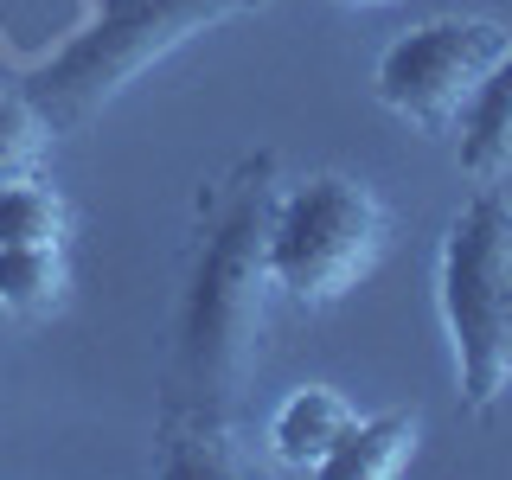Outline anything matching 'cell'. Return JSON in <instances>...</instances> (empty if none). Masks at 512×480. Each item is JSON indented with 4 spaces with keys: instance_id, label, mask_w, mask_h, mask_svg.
Listing matches in <instances>:
<instances>
[{
    "instance_id": "obj_6",
    "label": "cell",
    "mask_w": 512,
    "mask_h": 480,
    "mask_svg": "<svg viewBox=\"0 0 512 480\" xmlns=\"http://www.w3.org/2000/svg\"><path fill=\"white\" fill-rule=\"evenodd\" d=\"M352 416H359V410H352L333 384H295V391L269 410L263 448H269V461H276V468L314 474L320 461H327V448L352 429Z\"/></svg>"
},
{
    "instance_id": "obj_1",
    "label": "cell",
    "mask_w": 512,
    "mask_h": 480,
    "mask_svg": "<svg viewBox=\"0 0 512 480\" xmlns=\"http://www.w3.org/2000/svg\"><path fill=\"white\" fill-rule=\"evenodd\" d=\"M282 192L276 154H244L192 205L180 301L160 365L154 468L173 480L244 474V404L269 333V212Z\"/></svg>"
},
{
    "instance_id": "obj_12",
    "label": "cell",
    "mask_w": 512,
    "mask_h": 480,
    "mask_svg": "<svg viewBox=\"0 0 512 480\" xmlns=\"http://www.w3.org/2000/svg\"><path fill=\"white\" fill-rule=\"evenodd\" d=\"M340 7H391V0H340Z\"/></svg>"
},
{
    "instance_id": "obj_4",
    "label": "cell",
    "mask_w": 512,
    "mask_h": 480,
    "mask_svg": "<svg viewBox=\"0 0 512 480\" xmlns=\"http://www.w3.org/2000/svg\"><path fill=\"white\" fill-rule=\"evenodd\" d=\"M391 237V212L359 173H308L282 180L269 212V282L295 308H333L372 276Z\"/></svg>"
},
{
    "instance_id": "obj_2",
    "label": "cell",
    "mask_w": 512,
    "mask_h": 480,
    "mask_svg": "<svg viewBox=\"0 0 512 480\" xmlns=\"http://www.w3.org/2000/svg\"><path fill=\"white\" fill-rule=\"evenodd\" d=\"M250 7H269V0H96L90 20L32 77H20V90L39 103L52 135H71L90 116H103L167 52H180L186 39H199V32L237 20Z\"/></svg>"
},
{
    "instance_id": "obj_5",
    "label": "cell",
    "mask_w": 512,
    "mask_h": 480,
    "mask_svg": "<svg viewBox=\"0 0 512 480\" xmlns=\"http://www.w3.org/2000/svg\"><path fill=\"white\" fill-rule=\"evenodd\" d=\"M512 45V26L487 20V13H436V20L410 26L404 39L384 45L378 58V103L410 128H455L480 90V77L500 64Z\"/></svg>"
},
{
    "instance_id": "obj_8",
    "label": "cell",
    "mask_w": 512,
    "mask_h": 480,
    "mask_svg": "<svg viewBox=\"0 0 512 480\" xmlns=\"http://www.w3.org/2000/svg\"><path fill=\"white\" fill-rule=\"evenodd\" d=\"M416 436H423V423H416L410 410L352 416V429L327 448V461H320L314 474H320V480H391V474L410 468Z\"/></svg>"
},
{
    "instance_id": "obj_7",
    "label": "cell",
    "mask_w": 512,
    "mask_h": 480,
    "mask_svg": "<svg viewBox=\"0 0 512 480\" xmlns=\"http://www.w3.org/2000/svg\"><path fill=\"white\" fill-rule=\"evenodd\" d=\"M455 122H461V173L474 186H500L512 173V45L480 77V90L468 96V109Z\"/></svg>"
},
{
    "instance_id": "obj_9",
    "label": "cell",
    "mask_w": 512,
    "mask_h": 480,
    "mask_svg": "<svg viewBox=\"0 0 512 480\" xmlns=\"http://www.w3.org/2000/svg\"><path fill=\"white\" fill-rule=\"evenodd\" d=\"M64 244H0V314L45 320L64 301Z\"/></svg>"
},
{
    "instance_id": "obj_10",
    "label": "cell",
    "mask_w": 512,
    "mask_h": 480,
    "mask_svg": "<svg viewBox=\"0 0 512 480\" xmlns=\"http://www.w3.org/2000/svg\"><path fill=\"white\" fill-rule=\"evenodd\" d=\"M64 231H71V205L52 180L39 173L0 180V244H64Z\"/></svg>"
},
{
    "instance_id": "obj_3",
    "label": "cell",
    "mask_w": 512,
    "mask_h": 480,
    "mask_svg": "<svg viewBox=\"0 0 512 480\" xmlns=\"http://www.w3.org/2000/svg\"><path fill=\"white\" fill-rule=\"evenodd\" d=\"M436 308L455 346L461 410L493 416V404L512 397V199L500 186H474V199L448 218Z\"/></svg>"
},
{
    "instance_id": "obj_11",
    "label": "cell",
    "mask_w": 512,
    "mask_h": 480,
    "mask_svg": "<svg viewBox=\"0 0 512 480\" xmlns=\"http://www.w3.org/2000/svg\"><path fill=\"white\" fill-rule=\"evenodd\" d=\"M45 141H52V122L39 116V103H32L20 84H0V180L39 173Z\"/></svg>"
}]
</instances>
